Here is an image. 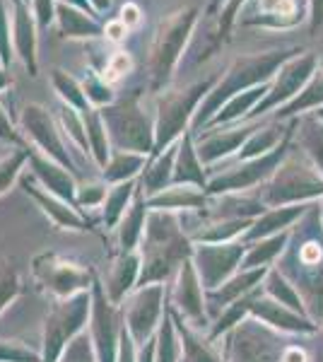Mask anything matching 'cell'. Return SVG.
Returning a JSON list of instances; mask_svg holds the SVG:
<instances>
[{
  "mask_svg": "<svg viewBox=\"0 0 323 362\" xmlns=\"http://www.w3.org/2000/svg\"><path fill=\"white\" fill-rule=\"evenodd\" d=\"M104 37H107L109 42L119 44L128 37V27L123 25L121 20H111V22H107V27H104Z\"/></svg>",
  "mask_w": 323,
  "mask_h": 362,
  "instance_id": "12",
  "label": "cell"
},
{
  "mask_svg": "<svg viewBox=\"0 0 323 362\" xmlns=\"http://www.w3.org/2000/svg\"><path fill=\"white\" fill-rule=\"evenodd\" d=\"M193 17L191 15H179L169 22L167 27H162V34H160V42H157V49H155V68H157V75H164V70L174 63L176 54L181 51V46L186 42V34H189V27H191Z\"/></svg>",
  "mask_w": 323,
  "mask_h": 362,
  "instance_id": "2",
  "label": "cell"
},
{
  "mask_svg": "<svg viewBox=\"0 0 323 362\" xmlns=\"http://www.w3.org/2000/svg\"><path fill=\"white\" fill-rule=\"evenodd\" d=\"M85 121H87V133H90L92 138V145H95V153L99 157V162L107 160V133H104V126L102 121H99V116L92 112V109H87L85 112Z\"/></svg>",
  "mask_w": 323,
  "mask_h": 362,
  "instance_id": "7",
  "label": "cell"
},
{
  "mask_svg": "<svg viewBox=\"0 0 323 362\" xmlns=\"http://www.w3.org/2000/svg\"><path fill=\"white\" fill-rule=\"evenodd\" d=\"M34 5V20L39 27H49L56 20V3L54 0H32Z\"/></svg>",
  "mask_w": 323,
  "mask_h": 362,
  "instance_id": "10",
  "label": "cell"
},
{
  "mask_svg": "<svg viewBox=\"0 0 323 362\" xmlns=\"http://www.w3.org/2000/svg\"><path fill=\"white\" fill-rule=\"evenodd\" d=\"M54 85L58 90V95H61L66 102H70L73 107L82 109V112H87V97H85V90L75 83L73 78H70L68 73H63V70H54Z\"/></svg>",
  "mask_w": 323,
  "mask_h": 362,
  "instance_id": "5",
  "label": "cell"
},
{
  "mask_svg": "<svg viewBox=\"0 0 323 362\" xmlns=\"http://www.w3.org/2000/svg\"><path fill=\"white\" fill-rule=\"evenodd\" d=\"M22 160H25V155H15L13 160H5L3 165H0V191L5 189L8 179H13V174L17 172V167H20Z\"/></svg>",
  "mask_w": 323,
  "mask_h": 362,
  "instance_id": "14",
  "label": "cell"
},
{
  "mask_svg": "<svg viewBox=\"0 0 323 362\" xmlns=\"http://www.w3.org/2000/svg\"><path fill=\"white\" fill-rule=\"evenodd\" d=\"M82 90H85L87 99H92V102H97V104H104L111 99L109 85L104 83L102 78H97V75H90V78L85 80V85H82Z\"/></svg>",
  "mask_w": 323,
  "mask_h": 362,
  "instance_id": "9",
  "label": "cell"
},
{
  "mask_svg": "<svg viewBox=\"0 0 323 362\" xmlns=\"http://www.w3.org/2000/svg\"><path fill=\"white\" fill-rule=\"evenodd\" d=\"M10 58V20H8V3L0 0V61L8 66Z\"/></svg>",
  "mask_w": 323,
  "mask_h": 362,
  "instance_id": "8",
  "label": "cell"
},
{
  "mask_svg": "<svg viewBox=\"0 0 323 362\" xmlns=\"http://www.w3.org/2000/svg\"><path fill=\"white\" fill-rule=\"evenodd\" d=\"M119 20H121L128 29H131V27H138V25H140V20H143V13H140V8H138L135 3H126V5L121 8V17H119Z\"/></svg>",
  "mask_w": 323,
  "mask_h": 362,
  "instance_id": "11",
  "label": "cell"
},
{
  "mask_svg": "<svg viewBox=\"0 0 323 362\" xmlns=\"http://www.w3.org/2000/svg\"><path fill=\"white\" fill-rule=\"evenodd\" d=\"M56 20H58V25H61V32L70 39H92L104 32V29L92 20L90 13H82V10L73 8V5H68V3L56 5Z\"/></svg>",
  "mask_w": 323,
  "mask_h": 362,
  "instance_id": "4",
  "label": "cell"
},
{
  "mask_svg": "<svg viewBox=\"0 0 323 362\" xmlns=\"http://www.w3.org/2000/svg\"><path fill=\"white\" fill-rule=\"evenodd\" d=\"M285 362H307V355H304L299 348H290L285 353Z\"/></svg>",
  "mask_w": 323,
  "mask_h": 362,
  "instance_id": "17",
  "label": "cell"
},
{
  "mask_svg": "<svg viewBox=\"0 0 323 362\" xmlns=\"http://www.w3.org/2000/svg\"><path fill=\"white\" fill-rule=\"evenodd\" d=\"M261 8L275 15H292L295 13V3L292 0H261Z\"/></svg>",
  "mask_w": 323,
  "mask_h": 362,
  "instance_id": "13",
  "label": "cell"
},
{
  "mask_svg": "<svg viewBox=\"0 0 323 362\" xmlns=\"http://www.w3.org/2000/svg\"><path fill=\"white\" fill-rule=\"evenodd\" d=\"M90 5H92L95 13H107V10L111 8V0H90Z\"/></svg>",
  "mask_w": 323,
  "mask_h": 362,
  "instance_id": "19",
  "label": "cell"
},
{
  "mask_svg": "<svg viewBox=\"0 0 323 362\" xmlns=\"http://www.w3.org/2000/svg\"><path fill=\"white\" fill-rule=\"evenodd\" d=\"M25 126L29 128L32 138L37 140V143L46 150V153H51L54 157H58L61 162H68V155L63 153L61 140H58L56 131H54V126H51V119L46 116L44 109H39V107H27V109H25Z\"/></svg>",
  "mask_w": 323,
  "mask_h": 362,
  "instance_id": "3",
  "label": "cell"
},
{
  "mask_svg": "<svg viewBox=\"0 0 323 362\" xmlns=\"http://www.w3.org/2000/svg\"><path fill=\"white\" fill-rule=\"evenodd\" d=\"M302 261H304V264H319V261H321V249L316 247V244H307V247L302 249Z\"/></svg>",
  "mask_w": 323,
  "mask_h": 362,
  "instance_id": "15",
  "label": "cell"
},
{
  "mask_svg": "<svg viewBox=\"0 0 323 362\" xmlns=\"http://www.w3.org/2000/svg\"><path fill=\"white\" fill-rule=\"evenodd\" d=\"M131 68H133V58L128 56L126 51H116V54L109 58L107 68H104L102 80H104V83H107V85H111V83H119V80L123 78V75L131 73Z\"/></svg>",
  "mask_w": 323,
  "mask_h": 362,
  "instance_id": "6",
  "label": "cell"
},
{
  "mask_svg": "<svg viewBox=\"0 0 323 362\" xmlns=\"http://www.w3.org/2000/svg\"><path fill=\"white\" fill-rule=\"evenodd\" d=\"M22 3H29V0H22Z\"/></svg>",
  "mask_w": 323,
  "mask_h": 362,
  "instance_id": "20",
  "label": "cell"
},
{
  "mask_svg": "<svg viewBox=\"0 0 323 362\" xmlns=\"http://www.w3.org/2000/svg\"><path fill=\"white\" fill-rule=\"evenodd\" d=\"M61 3H68V5H73V8L87 10V13H90V15H95V10H92L90 0H61Z\"/></svg>",
  "mask_w": 323,
  "mask_h": 362,
  "instance_id": "18",
  "label": "cell"
},
{
  "mask_svg": "<svg viewBox=\"0 0 323 362\" xmlns=\"http://www.w3.org/2000/svg\"><path fill=\"white\" fill-rule=\"evenodd\" d=\"M15 3H17V0H15Z\"/></svg>",
  "mask_w": 323,
  "mask_h": 362,
  "instance_id": "21",
  "label": "cell"
},
{
  "mask_svg": "<svg viewBox=\"0 0 323 362\" xmlns=\"http://www.w3.org/2000/svg\"><path fill=\"white\" fill-rule=\"evenodd\" d=\"M13 44L20 58L25 61L29 73H37V20L29 15L22 0L15 3V22H13Z\"/></svg>",
  "mask_w": 323,
  "mask_h": 362,
  "instance_id": "1",
  "label": "cell"
},
{
  "mask_svg": "<svg viewBox=\"0 0 323 362\" xmlns=\"http://www.w3.org/2000/svg\"><path fill=\"white\" fill-rule=\"evenodd\" d=\"M0 138H5V140H15L13 124H10L8 114L3 112V107H0Z\"/></svg>",
  "mask_w": 323,
  "mask_h": 362,
  "instance_id": "16",
  "label": "cell"
}]
</instances>
